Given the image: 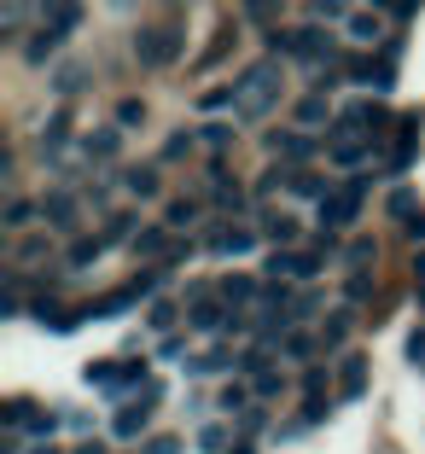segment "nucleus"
Returning <instances> with one entry per match:
<instances>
[{
    "label": "nucleus",
    "mask_w": 425,
    "mask_h": 454,
    "mask_svg": "<svg viewBox=\"0 0 425 454\" xmlns=\"http://www.w3.org/2000/svg\"><path fill=\"white\" fill-rule=\"evenodd\" d=\"M245 245H251V233H245V227H216V233H210V251L216 256H240Z\"/></svg>",
    "instance_id": "9d476101"
},
{
    "label": "nucleus",
    "mask_w": 425,
    "mask_h": 454,
    "mask_svg": "<svg viewBox=\"0 0 425 454\" xmlns=\"http://www.w3.org/2000/svg\"><path fill=\"white\" fill-rule=\"evenodd\" d=\"M420 129H425L420 117H402V122H397V140H390V158H385V163H390L397 175L408 169L413 158H420Z\"/></svg>",
    "instance_id": "39448f33"
},
{
    "label": "nucleus",
    "mask_w": 425,
    "mask_h": 454,
    "mask_svg": "<svg viewBox=\"0 0 425 454\" xmlns=\"http://www.w3.org/2000/svg\"><path fill=\"white\" fill-rule=\"evenodd\" d=\"M146 454H181V442H175V437H152Z\"/></svg>",
    "instance_id": "7c9ffc66"
},
{
    "label": "nucleus",
    "mask_w": 425,
    "mask_h": 454,
    "mask_svg": "<svg viewBox=\"0 0 425 454\" xmlns=\"http://www.w3.org/2000/svg\"><path fill=\"white\" fill-rule=\"evenodd\" d=\"M65 134H70V111H53V122L41 129V158H47V163L59 158V146H65Z\"/></svg>",
    "instance_id": "1a4fd4ad"
},
{
    "label": "nucleus",
    "mask_w": 425,
    "mask_h": 454,
    "mask_svg": "<svg viewBox=\"0 0 425 454\" xmlns=\"http://www.w3.org/2000/svg\"><path fill=\"white\" fill-rule=\"evenodd\" d=\"M245 12H251V18H274L279 0H245Z\"/></svg>",
    "instance_id": "c756f323"
},
{
    "label": "nucleus",
    "mask_w": 425,
    "mask_h": 454,
    "mask_svg": "<svg viewBox=\"0 0 425 454\" xmlns=\"http://www.w3.org/2000/svg\"><path fill=\"white\" fill-rule=\"evenodd\" d=\"M268 233H274V239H297V222L292 215H268Z\"/></svg>",
    "instance_id": "393cba45"
},
{
    "label": "nucleus",
    "mask_w": 425,
    "mask_h": 454,
    "mask_svg": "<svg viewBox=\"0 0 425 454\" xmlns=\"http://www.w3.org/2000/svg\"><path fill=\"white\" fill-rule=\"evenodd\" d=\"M29 215H35V210H29V199H12V204H6V227H29Z\"/></svg>",
    "instance_id": "5701e85b"
},
{
    "label": "nucleus",
    "mask_w": 425,
    "mask_h": 454,
    "mask_svg": "<svg viewBox=\"0 0 425 454\" xmlns=\"http://www.w3.org/2000/svg\"><path fill=\"white\" fill-rule=\"evenodd\" d=\"M216 321H222V309H216V303H193V326H216Z\"/></svg>",
    "instance_id": "bb28decb"
},
{
    "label": "nucleus",
    "mask_w": 425,
    "mask_h": 454,
    "mask_svg": "<svg viewBox=\"0 0 425 454\" xmlns=\"http://www.w3.org/2000/svg\"><path fill=\"white\" fill-rule=\"evenodd\" d=\"M420 303H425V292H420Z\"/></svg>",
    "instance_id": "72a5a7b5"
},
{
    "label": "nucleus",
    "mask_w": 425,
    "mask_h": 454,
    "mask_svg": "<svg viewBox=\"0 0 425 454\" xmlns=\"http://www.w3.org/2000/svg\"><path fill=\"white\" fill-rule=\"evenodd\" d=\"M367 292H373V274L356 268V274H350V303H367Z\"/></svg>",
    "instance_id": "412c9836"
},
{
    "label": "nucleus",
    "mask_w": 425,
    "mask_h": 454,
    "mask_svg": "<svg viewBox=\"0 0 425 454\" xmlns=\"http://www.w3.org/2000/svg\"><path fill=\"white\" fill-rule=\"evenodd\" d=\"M268 47H274V53H292L297 65H327V53H333V35H327V29H292V35H268Z\"/></svg>",
    "instance_id": "7ed1b4c3"
},
{
    "label": "nucleus",
    "mask_w": 425,
    "mask_h": 454,
    "mask_svg": "<svg viewBox=\"0 0 425 454\" xmlns=\"http://www.w3.org/2000/svg\"><path fill=\"white\" fill-rule=\"evenodd\" d=\"M193 222H199V204L175 199V204H169V227H193Z\"/></svg>",
    "instance_id": "aec40b11"
},
{
    "label": "nucleus",
    "mask_w": 425,
    "mask_h": 454,
    "mask_svg": "<svg viewBox=\"0 0 425 454\" xmlns=\"http://www.w3.org/2000/svg\"><path fill=\"white\" fill-rule=\"evenodd\" d=\"M53 47H59V35H53V29H47V24H41L35 35L24 41V59H29V65H47V59H53Z\"/></svg>",
    "instance_id": "9b49d317"
},
{
    "label": "nucleus",
    "mask_w": 425,
    "mask_h": 454,
    "mask_svg": "<svg viewBox=\"0 0 425 454\" xmlns=\"http://www.w3.org/2000/svg\"><path fill=\"white\" fill-rule=\"evenodd\" d=\"M286 187H292V192H303V199H315V192H320V181H315V175H292Z\"/></svg>",
    "instance_id": "cd10ccee"
},
{
    "label": "nucleus",
    "mask_w": 425,
    "mask_h": 454,
    "mask_svg": "<svg viewBox=\"0 0 425 454\" xmlns=\"http://www.w3.org/2000/svg\"><path fill=\"white\" fill-rule=\"evenodd\" d=\"M408 361H413V367H425V326L408 338Z\"/></svg>",
    "instance_id": "c85d7f7f"
},
{
    "label": "nucleus",
    "mask_w": 425,
    "mask_h": 454,
    "mask_svg": "<svg viewBox=\"0 0 425 454\" xmlns=\"http://www.w3.org/2000/svg\"><path fill=\"white\" fill-rule=\"evenodd\" d=\"M35 454H59V449H35Z\"/></svg>",
    "instance_id": "473e14b6"
},
{
    "label": "nucleus",
    "mask_w": 425,
    "mask_h": 454,
    "mask_svg": "<svg viewBox=\"0 0 425 454\" xmlns=\"http://www.w3.org/2000/svg\"><path fill=\"white\" fill-rule=\"evenodd\" d=\"M41 215H47L53 227H65V233H70V227H76V199H65V192H59V199H47V210H41Z\"/></svg>",
    "instance_id": "f8f14e48"
},
{
    "label": "nucleus",
    "mask_w": 425,
    "mask_h": 454,
    "mask_svg": "<svg viewBox=\"0 0 425 454\" xmlns=\"http://www.w3.org/2000/svg\"><path fill=\"white\" fill-rule=\"evenodd\" d=\"M361 385H367V356H350L344 361V396H361Z\"/></svg>",
    "instance_id": "2eb2a0df"
},
{
    "label": "nucleus",
    "mask_w": 425,
    "mask_h": 454,
    "mask_svg": "<svg viewBox=\"0 0 425 454\" xmlns=\"http://www.w3.org/2000/svg\"><path fill=\"white\" fill-rule=\"evenodd\" d=\"M216 297H222L227 309H245V303L256 297V280H251V274H227V280H222V292H216Z\"/></svg>",
    "instance_id": "6e6552de"
},
{
    "label": "nucleus",
    "mask_w": 425,
    "mask_h": 454,
    "mask_svg": "<svg viewBox=\"0 0 425 454\" xmlns=\"http://www.w3.org/2000/svg\"><path fill=\"white\" fill-rule=\"evenodd\" d=\"M134 122H146V106H140V99H122L117 106V129H134Z\"/></svg>",
    "instance_id": "6ab92c4d"
},
{
    "label": "nucleus",
    "mask_w": 425,
    "mask_h": 454,
    "mask_svg": "<svg viewBox=\"0 0 425 454\" xmlns=\"http://www.w3.org/2000/svg\"><path fill=\"white\" fill-rule=\"evenodd\" d=\"M193 152V134H169V146H163V163H181Z\"/></svg>",
    "instance_id": "4be33fe9"
},
{
    "label": "nucleus",
    "mask_w": 425,
    "mask_h": 454,
    "mask_svg": "<svg viewBox=\"0 0 425 454\" xmlns=\"http://www.w3.org/2000/svg\"><path fill=\"white\" fill-rule=\"evenodd\" d=\"M82 152H99V158H106V152H117V129H99V134H88V140H82Z\"/></svg>",
    "instance_id": "a211bd4d"
},
{
    "label": "nucleus",
    "mask_w": 425,
    "mask_h": 454,
    "mask_svg": "<svg viewBox=\"0 0 425 454\" xmlns=\"http://www.w3.org/2000/svg\"><path fill=\"white\" fill-rule=\"evenodd\" d=\"M327 111H333L327 99H320V94H309L303 106H297V122H303V129H315V122H327Z\"/></svg>",
    "instance_id": "f3484780"
},
{
    "label": "nucleus",
    "mask_w": 425,
    "mask_h": 454,
    "mask_svg": "<svg viewBox=\"0 0 425 454\" xmlns=\"http://www.w3.org/2000/svg\"><path fill=\"white\" fill-rule=\"evenodd\" d=\"M122 181H129L134 199H152V192H158V169H129Z\"/></svg>",
    "instance_id": "dca6fc26"
},
{
    "label": "nucleus",
    "mask_w": 425,
    "mask_h": 454,
    "mask_svg": "<svg viewBox=\"0 0 425 454\" xmlns=\"http://www.w3.org/2000/svg\"><path fill=\"white\" fill-rule=\"evenodd\" d=\"M134 256H169L163 251V227H140L134 233Z\"/></svg>",
    "instance_id": "ddd939ff"
},
{
    "label": "nucleus",
    "mask_w": 425,
    "mask_h": 454,
    "mask_svg": "<svg viewBox=\"0 0 425 454\" xmlns=\"http://www.w3.org/2000/svg\"><path fill=\"white\" fill-rule=\"evenodd\" d=\"M361 192H367V181H350V192H327V199H320V227H344V222H356Z\"/></svg>",
    "instance_id": "20e7f679"
},
{
    "label": "nucleus",
    "mask_w": 425,
    "mask_h": 454,
    "mask_svg": "<svg viewBox=\"0 0 425 454\" xmlns=\"http://www.w3.org/2000/svg\"><path fill=\"white\" fill-rule=\"evenodd\" d=\"M227 94H233V106H240L251 122L268 117V111L279 106V65H251L245 76H233V88H227Z\"/></svg>",
    "instance_id": "f257e3e1"
},
{
    "label": "nucleus",
    "mask_w": 425,
    "mask_h": 454,
    "mask_svg": "<svg viewBox=\"0 0 425 454\" xmlns=\"http://www.w3.org/2000/svg\"><path fill=\"white\" fill-rule=\"evenodd\" d=\"M99 245H106V239H76V251H70V262H93V256H99Z\"/></svg>",
    "instance_id": "a878e982"
},
{
    "label": "nucleus",
    "mask_w": 425,
    "mask_h": 454,
    "mask_svg": "<svg viewBox=\"0 0 425 454\" xmlns=\"http://www.w3.org/2000/svg\"><path fill=\"white\" fill-rule=\"evenodd\" d=\"M344 333H350V321H344V315H333V321L320 326V338H327V349H333V344H344Z\"/></svg>",
    "instance_id": "b1692460"
},
{
    "label": "nucleus",
    "mask_w": 425,
    "mask_h": 454,
    "mask_svg": "<svg viewBox=\"0 0 425 454\" xmlns=\"http://www.w3.org/2000/svg\"><path fill=\"white\" fill-rule=\"evenodd\" d=\"M53 88H59V94H76V88H88V70H82V65H59Z\"/></svg>",
    "instance_id": "4468645a"
},
{
    "label": "nucleus",
    "mask_w": 425,
    "mask_h": 454,
    "mask_svg": "<svg viewBox=\"0 0 425 454\" xmlns=\"http://www.w3.org/2000/svg\"><path fill=\"white\" fill-rule=\"evenodd\" d=\"M134 59L146 70H169L181 59V29L175 24H140L134 29Z\"/></svg>",
    "instance_id": "f03ea898"
},
{
    "label": "nucleus",
    "mask_w": 425,
    "mask_h": 454,
    "mask_svg": "<svg viewBox=\"0 0 425 454\" xmlns=\"http://www.w3.org/2000/svg\"><path fill=\"white\" fill-rule=\"evenodd\" d=\"M315 12H344V0H315Z\"/></svg>",
    "instance_id": "2f4dec72"
},
{
    "label": "nucleus",
    "mask_w": 425,
    "mask_h": 454,
    "mask_svg": "<svg viewBox=\"0 0 425 454\" xmlns=\"http://www.w3.org/2000/svg\"><path fill=\"white\" fill-rule=\"evenodd\" d=\"M41 24H47L59 41H65L70 29L82 24V0H41Z\"/></svg>",
    "instance_id": "423d86ee"
},
{
    "label": "nucleus",
    "mask_w": 425,
    "mask_h": 454,
    "mask_svg": "<svg viewBox=\"0 0 425 454\" xmlns=\"http://www.w3.org/2000/svg\"><path fill=\"white\" fill-rule=\"evenodd\" d=\"M367 152H373V140H361V134H333V163L338 169H356Z\"/></svg>",
    "instance_id": "0eeeda50"
}]
</instances>
